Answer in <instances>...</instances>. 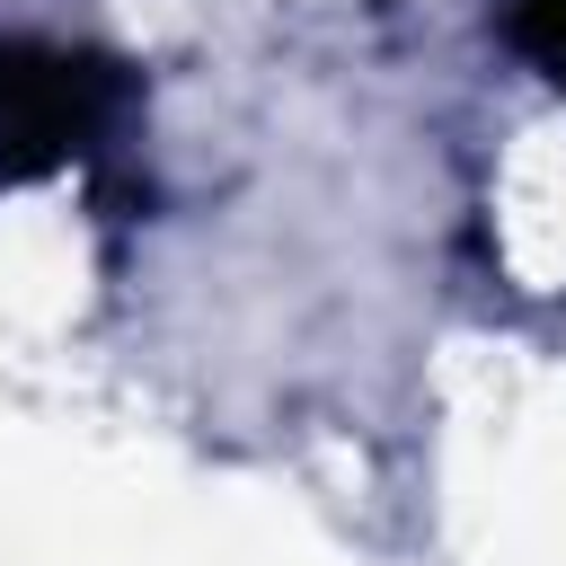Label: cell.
<instances>
[{
  "label": "cell",
  "instance_id": "6da1fadb",
  "mask_svg": "<svg viewBox=\"0 0 566 566\" xmlns=\"http://www.w3.org/2000/svg\"><path fill=\"white\" fill-rule=\"evenodd\" d=\"M124 115H133L124 62L53 35H0V186H35L80 159H106Z\"/></svg>",
  "mask_w": 566,
  "mask_h": 566
},
{
  "label": "cell",
  "instance_id": "7a4b0ae2",
  "mask_svg": "<svg viewBox=\"0 0 566 566\" xmlns=\"http://www.w3.org/2000/svg\"><path fill=\"white\" fill-rule=\"evenodd\" d=\"M504 35L566 88V0H513V9H504Z\"/></svg>",
  "mask_w": 566,
  "mask_h": 566
}]
</instances>
